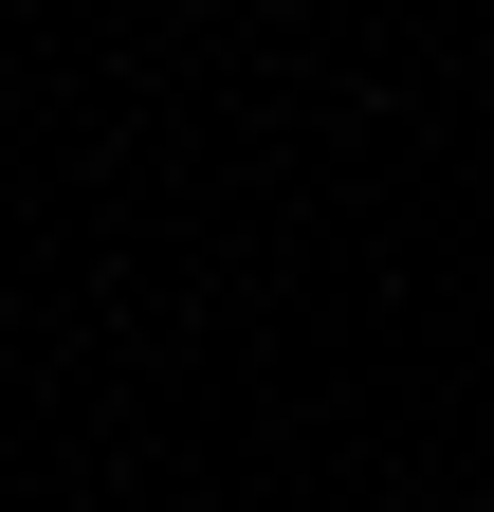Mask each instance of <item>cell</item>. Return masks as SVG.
<instances>
[{
	"label": "cell",
	"mask_w": 494,
	"mask_h": 512,
	"mask_svg": "<svg viewBox=\"0 0 494 512\" xmlns=\"http://www.w3.org/2000/svg\"><path fill=\"white\" fill-rule=\"evenodd\" d=\"M165 19H202V0H165Z\"/></svg>",
	"instance_id": "6da1fadb"
}]
</instances>
